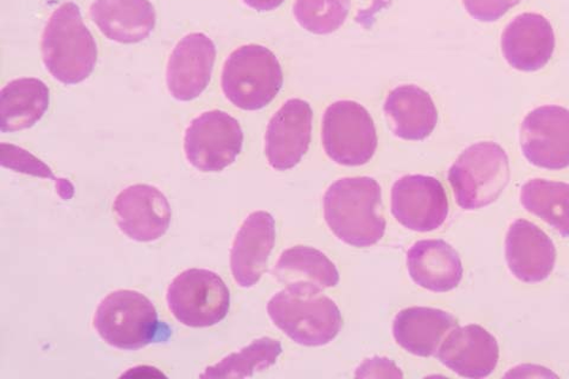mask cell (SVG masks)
Listing matches in <instances>:
<instances>
[{"instance_id": "obj_29", "label": "cell", "mask_w": 569, "mask_h": 379, "mask_svg": "<svg viewBox=\"0 0 569 379\" xmlns=\"http://www.w3.org/2000/svg\"><path fill=\"white\" fill-rule=\"evenodd\" d=\"M522 0H462L467 12L479 22L491 23L518 7Z\"/></svg>"}, {"instance_id": "obj_8", "label": "cell", "mask_w": 569, "mask_h": 379, "mask_svg": "<svg viewBox=\"0 0 569 379\" xmlns=\"http://www.w3.org/2000/svg\"><path fill=\"white\" fill-rule=\"evenodd\" d=\"M322 140L328 157L345 167L367 164L378 149L376 123L366 107L350 100L327 108Z\"/></svg>"}, {"instance_id": "obj_21", "label": "cell", "mask_w": 569, "mask_h": 379, "mask_svg": "<svg viewBox=\"0 0 569 379\" xmlns=\"http://www.w3.org/2000/svg\"><path fill=\"white\" fill-rule=\"evenodd\" d=\"M407 268L417 285L436 293L455 290L465 275L457 250L442 240L417 242L408 250Z\"/></svg>"}, {"instance_id": "obj_26", "label": "cell", "mask_w": 569, "mask_h": 379, "mask_svg": "<svg viewBox=\"0 0 569 379\" xmlns=\"http://www.w3.org/2000/svg\"><path fill=\"white\" fill-rule=\"evenodd\" d=\"M282 352L280 341L270 337L257 339L241 351L223 358L206 369L201 378H246L274 366Z\"/></svg>"}, {"instance_id": "obj_2", "label": "cell", "mask_w": 569, "mask_h": 379, "mask_svg": "<svg viewBox=\"0 0 569 379\" xmlns=\"http://www.w3.org/2000/svg\"><path fill=\"white\" fill-rule=\"evenodd\" d=\"M41 49L49 74L63 84L83 82L97 66V42L73 2L52 12L42 34Z\"/></svg>"}, {"instance_id": "obj_23", "label": "cell", "mask_w": 569, "mask_h": 379, "mask_svg": "<svg viewBox=\"0 0 569 379\" xmlns=\"http://www.w3.org/2000/svg\"><path fill=\"white\" fill-rule=\"evenodd\" d=\"M457 327L456 318L448 312L431 307H411L397 316L393 335L407 352L431 357L437 355L445 338Z\"/></svg>"}, {"instance_id": "obj_6", "label": "cell", "mask_w": 569, "mask_h": 379, "mask_svg": "<svg viewBox=\"0 0 569 379\" xmlns=\"http://www.w3.org/2000/svg\"><path fill=\"white\" fill-rule=\"evenodd\" d=\"M276 327L302 347L329 345L343 328V318L326 296L296 295L284 288L267 305Z\"/></svg>"}, {"instance_id": "obj_7", "label": "cell", "mask_w": 569, "mask_h": 379, "mask_svg": "<svg viewBox=\"0 0 569 379\" xmlns=\"http://www.w3.org/2000/svg\"><path fill=\"white\" fill-rule=\"evenodd\" d=\"M167 301L172 316L188 328H210L221 322L230 309V292L211 270L191 268L169 285Z\"/></svg>"}, {"instance_id": "obj_4", "label": "cell", "mask_w": 569, "mask_h": 379, "mask_svg": "<svg viewBox=\"0 0 569 379\" xmlns=\"http://www.w3.org/2000/svg\"><path fill=\"white\" fill-rule=\"evenodd\" d=\"M449 182L462 210H478L498 200L509 184V157L493 141L473 143L453 162Z\"/></svg>"}, {"instance_id": "obj_12", "label": "cell", "mask_w": 569, "mask_h": 379, "mask_svg": "<svg viewBox=\"0 0 569 379\" xmlns=\"http://www.w3.org/2000/svg\"><path fill=\"white\" fill-rule=\"evenodd\" d=\"M117 225L130 240L148 243L163 238L171 223V207L156 187L136 184L123 189L113 203Z\"/></svg>"}, {"instance_id": "obj_1", "label": "cell", "mask_w": 569, "mask_h": 379, "mask_svg": "<svg viewBox=\"0 0 569 379\" xmlns=\"http://www.w3.org/2000/svg\"><path fill=\"white\" fill-rule=\"evenodd\" d=\"M325 218L337 239L358 248L382 240L386 220L381 212L382 190L370 177L342 178L325 195Z\"/></svg>"}, {"instance_id": "obj_30", "label": "cell", "mask_w": 569, "mask_h": 379, "mask_svg": "<svg viewBox=\"0 0 569 379\" xmlns=\"http://www.w3.org/2000/svg\"><path fill=\"white\" fill-rule=\"evenodd\" d=\"M358 377H402L399 368L387 358H371L355 373Z\"/></svg>"}, {"instance_id": "obj_27", "label": "cell", "mask_w": 569, "mask_h": 379, "mask_svg": "<svg viewBox=\"0 0 569 379\" xmlns=\"http://www.w3.org/2000/svg\"><path fill=\"white\" fill-rule=\"evenodd\" d=\"M351 0H296L293 13L298 24L315 34H330L347 21Z\"/></svg>"}, {"instance_id": "obj_15", "label": "cell", "mask_w": 569, "mask_h": 379, "mask_svg": "<svg viewBox=\"0 0 569 379\" xmlns=\"http://www.w3.org/2000/svg\"><path fill=\"white\" fill-rule=\"evenodd\" d=\"M556 32L547 18L540 13L526 12L515 17L501 38V48L507 63L525 73L543 69L556 51Z\"/></svg>"}, {"instance_id": "obj_28", "label": "cell", "mask_w": 569, "mask_h": 379, "mask_svg": "<svg viewBox=\"0 0 569 379\" xmlns=\"http://www.w3.org/2000/svg\"><path fill=\"white\" fill-rule=\"evenodd\" d=\"M2 166L17 172H24L28 174L56 180L59 193L64 198L63 192H66L68 200L71 197L70 195H73L62 187V184H70L68 182H62V179H58L56 176H53L52 171L46 164H43L41 160L34 158L31 153L24 151L23 149L11 146V143L10 146L9 143H2Z\"/></svg>"}, {"instance_id": "obj_5", "label": "cell", "mask_w": 569, "mask_h": 379, "mask_svg": "<svg viewBox=\"0 0 569 379\" xmlns=\"http://www.w3.org/2000/svg\"><path fill=\"white\" fill-rule=\"evenodd\" d=\"M283 84L280 62L274 53L259 44H247L230 53L222 70L224 97L243 111L269 106Z\"/></svg>"}, {"instance_id": "obj_24", "label": "cell", "mask_w": 569, "mask_h": 379, "mask_svg": "<svg viewBox=\"0 0 569 379\" xmlns=\"http://www.w3.org/2000/svg\"><path fill=\"white\" fill-rule=\"evenodd\" d=\"M50 103L48 86L36 78H21L9 82L0 92V131L12 133L31 129L38 123Z\"/></svg>"}, {"instance_id": "obj_17", "label": "cell", "mask_w": 569, "mask_h": 379, "mask_svg": "<svg viewBox=\"0 0 569 379\" xmlns=\"http://www.w3.org/2000/svg\"><path fill=\"white\" fill-rule=\"evenodd\" d=\"M276 243V221L267 211L248 216L230 251V269L240 287L256 286L267 269Z\"/></svg>"}, {"instance_id": "obj_20", "label": "cell", "mask_w": 569, "mask_h": 379, "mask_svg": "<svg viewBox=\"0 0 569 379\" xmlns=\"http://www.w3.org/2000/svg\"><path fill=\"white\" fill-rule=\"evenodd\" d=\"M276 279L296 295H320L340 282V273L328 257L312 247L284 250L273 270Z\"/></svg>"}, {"instance_id": "obj_25", "label": "cell", "mask_w": 569, "mask_h": 379, "mask_svg": "<svg viewBox=\"0 0 569 379\" xmlns=\"http://www.w3.org/2000/svg\"><path fill=\"white\" fill-rule=\"evenodd\" d=\"M520 200L528 212L569 238V184L533 178L521 188Z\"/></svg>"}, {"instance_id": "obj_22", "label": "cell", "mask_w": 569, "mask_h": 379, "mask_svg": "<svg viewBox=\"0 0 569 379\" xmlns=\"http://www.w3.org/2000/svg\"><path fill=\"white\" fill-rule=\"evenodd\" d=\"M391 131L403 140L429 138L438 123V111L432 97L415 84L391 90L385 107Z\"/></svg>"}, {"instance_id": "obj_19", "label": "cell", "mask_w": 569, "mask_h": 379, "mask_svg": "<svg viewBox=\"0 0 569 379\" xmlns=\"http://www.w3.org/2000/svg\"><path fill=\"white\" fill-rule=\"evenodd\" d=\"M89 14L104 38L121 44L146 41L157 22L150 0H96Z\"/></svg>"}, {"instance_id": "obj_10", "label": "cell", "mask_w": 569, "mask_h": 379, "mask_svg": "<svg viewBox=\"0 0 569 379\" xmlns=\"http://www.w3.org/2000/svg\"><path fill=\"white\" fill-rule=\"evenodd\" d=\"M520 143L523 156L533 167L569 168V110L546 104L529 112L521 124Z\"/></svg>"}, {"instance_id": "obj_13", "label": "cell", "mask_w": 569, "mask_h": 379, "mask_svg": "<svg viewBox=\"0 0 569 379\" xmlns=\"http://www.w3.org/2000/svg\"><path fill=\"white\" fill-rule=\"evenodd\" d=\"M313 111L309 102L291 99L273 116L264 136V153L270 166L287 171L309 151Z\"/></svg>"}, {"instance_id": "obj_16", "label": "cell", "mask_w": 569, "mask_h": 379, "mask_svg": "<svg viewBox=\"0 0 569 379\" xmlns=\"http://www.w3.org/2000/svg\"><path fill=\"white\" fill-rule=\"evenodd\" d=\"M506 261L516 279L526 283L542 282L555 270L557 248L537 225L518 220L507 232Z\"/></svg>"}, {"instance_id": "obj_11", "label": "cell", "mask_w": 569, "mask_h": 379, "mask_svg": "<svg viewBox=\"0 0 569 379\" xmlns=\"http://www.w3.org/2000/svg\"><path fill=\"white\" fill-rule=\"evenodd\" d=\"M391 213L409 230H437L449 216L447 191L435 177L405 176L391 189Z\"/></svg>"}, {"instance_id": "obj_31", "label": "cell", "mask_w": 569, "mask_h": 379, "mask_svg": "<svg viewBox=\"0 0 569 379\" xmlns=\"http://www.w3.org/2000/svg\"><path fill=\"white\" fill-rule=\"evenodd\" d=\"M248 7L259 12L272 11L278 9L284 0H242Z\"/></svg>"}, {"instance_id": "obj_14", "label": "cell", "mask_w": 569, "mask_h": 379, "mask_svg": "<svg viewBox=\"0 0 569 379\" xmlns=\"http://www.w3.org/2000/svg\"><path fill=\"white\" fill-rule=\"evenodd\" d=\"M217 60V47L207 34L192 32L173 48L167 67L169 93L177 101L199 98L207 89Z\"/></svg>"}, {"instance_id": "obj_9", "label": "cell", "mask_w": 569, "mask_h": 379, "mask_svg": "<svg viewBox=\"0 0 569 379\" xmlns=\"http://www.w3.org/2000/svg\"><path fill=\"white\" fill-rule=\"evenodd\" d=\"M243 147L239 121L223 111H209L194 118L184 134L189 164L204 173L221 172L237 160Z\"/></svg>"}, {"instance_id": "obj_3", "label": "cell", "mask_w": 569, "mask_h": 379, "mask_svg": "<svg viewBox=\"0 0 569 379\" xmlns=\"http://www.w3.org/2000/svg\"><path fill=\"white\" fill-rule=\"evenodd\" d=\"M94 328L112 348L136 351L170 337V329L160 322L152 301L131 290H118L98 306Z\"/></svg>"}, {"instance_id": "obj_18", "label": "cell", "mask_w": 569, "mask_h": 379, "mask_svg": "<svg viewBox=\"0 0 569 379\" xmlns=\"http://www.w3.org/2000/svg\"><path fill=\"white\" fill-rule=\"evenodd\" d=\"M445 367L466 378H486L497 368L500 347L485 328L471 323L456 328L437 352Z\"/></svg>"}]
</instances>
